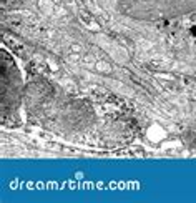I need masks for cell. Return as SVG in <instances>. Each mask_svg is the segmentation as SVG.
<instances>
[{
	"mask_svg": "<svg viewBox=\"0 0 196 203\" xmlns=\"http://www.w3.org/2000/svg\"><path fill=\"white\" fill-rule=\"evenodd\" d=\"M25 97V83L17 62L7 50H0V112L2 120L14 117Z\"/></svg>",
	"mask_w": 196,
	"mask_h": 203,
	"instance_id": "cell-3",
	"label": "cell"
},
{
	"mask_svg": "<svg viewBox=\"0 0 196 203\" xmlns=\"http://www.w3.org/2000/svg\"><path fill=\"white\" fill-rule=\"evenodd\" d=\"M189 32H191V35H193V37H196V25L189 29Z\"/></svg>",
	"mask_w": 196,
	"mask_h": 203,
	"instance_id": "cell-5",
	"label": "cell"
},
{
	"mask_svg": "<svg viewBox=\"0 0 196 203\" xmlns=\"http://www.w3.org/2000/svg\"><path fill=\"white\" fill-rule=\"evenodd\" d=\"M23 105L32 121L60 135L86 132L96 121V112L90 102L68 93L45 77H30Z\"/></svg>",
	"mask_w": 196,
	"mask_h": 203,
	"instance_id": "cell-1",
	"label": "cell"
},
{
	"mask_svg": "<svg viewBox=\"0 0 196 203\" xmlns=\"http://www.w3.org/2000/svg\"><path fill=\"white\" fill-rule=\"evenodd\" d=\"M116 8L135 20L158 22L196 12V0H118Z\"/></svg>",
	"mask_w": 196,
	"mask_h": 203,
	"instance_id": "cell-2",
	"label": "cell"
},
{
	"mask_svg": "<svg viewBox=\"0 0 196 203\" xmlns=\"http://www.w3.org/2000/svg\"><path fill=\"white\" fill-rule=\"evenodd\" d=\"M183 142L188 148L196 150V130H188V132L183 135Z\"/></svg>",
	"mask_w": 196,
	"mask_h": 203,
	"instance_id": "cell-4",
	"label": "cell"
}]
</instances>
